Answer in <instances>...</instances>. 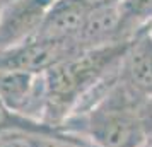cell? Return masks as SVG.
Here are the masks:
<instances>
[{"label": "cell", "instance_id": "obj_1", "mask_svg": "<svg viewBox=\"0 0 152 147\" xmlns=\"http://www.w3.org/2000/svg\"><path fill=\"white\" fill-rule=\"evenodd\" d=\"M147 99L138 98L123 84H113L103 99L87 111L70 116L62 130L91 147H144Z\"/></svg>", "mask_w": 152, "mask_h": 147}, {"label": "cell", "instance_id": "obj_2", "mask_svg": "<svg viewBox=\"0 0 152 147\" xmlns=\"http://www.w3.org/2000/svg\"><path fill=\"white\" fill-rule=\"evenodd\" d=\"M126 43L128 41L80 51L43 74L46 125L62 128L92 89L118 67Z\"/></svg>", "mask_w": 152, "mask_h": 147}, {"label": "cell", "instance_id": "obj_3", "mask_svg": "<svg viewBox=\"0 0 152 147\" xmlns=\"http://www.w3.org/2000/svg\"><path fill=\"white\" fill-rule=\"evenodd\" d=\"M0 101L10 110L45 123V77L43 74L0 70Z\"/></svg>", "mask_w": 152, "mask_h": 147}, {"label": "cell", "instance_id": "obj_4", "mask_svg": "<svg viewBox=\"0 0 152 147\" xmlns=\"http://www.w3.org/2000/svg\"><path fill=\"white\" fill-rule=\"evenodd\" d=\"M118 80L138 98H152V22L128 39L118 63Z\"/></svg>", "mask_w": 152, "mask_h": 147}, {"label": "cell", "instance_id": "obj_5", "mask_svg": "<svg viewBox=\"0 0 152 147\" xmlns=\"http://www.w3.org/2000/svg\"><path fill=\"white\" fill-rule=\"evenodd\" d=\"M53 4L55 0H5L0 9V51L31 39Z\"/></svg>", "mask_w": 152, "mask_h": 147}, {"label": "cell", "instance_id": "obj_6", "mask_svg": "<svg viewBox=\"0 0 152 147\" xmlns=\"http://www.w3.org/2000/svg\"><path fill=\"white\" fill-rule=\"evenodd\" d=\"M89 12L79 0H55L33 38L48 41L75 39Z\"/></svg>", "mask_w": 152, "mask_h": 147}, {"label": "cell", "instance_id": "obj_7", "mask_svg": "<svg viewBox=\"0 0 152 147\" xmlns=\"http://www.w3.org/2000/svg\"><path fill=\"white\" fill-rule=\"evenodd\" d=\"M60 144H79V142L34 132H19V130L0 132V147H56Z\"/></svg>", "mask_w": 152, "mask_h": 147}, {"label": "cell", "instance_id": "obj_8", "mask_svg": "<svg viewBox=\"0 0 152 147\" xmlns=\"http://www.w3.org/2000/svg\"><path fill=\"white\" fill-rule=\"evenodd\" d=\"M87 10H96V9H104V7H113L118 5L120 0H79Z\"/></svg>", "mask_w": 152, "mask_h": 147}, {"label": "cell", "instance_id": "obj_9", "mask_svg": "<svg viewBox=\"0 0 152 147\" xmlns=\"http://www.w3.org/2000/svg\"><path fill=\"white\" fill-rule=\"evenodd\" d=\"M144 118H145V130H147V142H152V98L145 105Z\"/></svg>", "mask_w": 152, "mask_h": 147}, {"label": "cell", "instance_id": "obj_10", "mask_svg": "<svg viewBox=\"0 0 152 147\" xmlns=\"http://www.w3.org/2000/svg\"><path fill=\"white\" fill-rule=\"evenodd\" d=\"M56 147H89V146H82V144H60Z\"/></svg>", "mask_w": 152, "mask_h": 147}, {"label": "cell", "instance_id": "obj_11", "mask_svg": "<svg viewBox=\"0 0 152 147\" xmlns=\"http://www.w3.org/2000/svg\"><path fill=\"white\" fill-rule=\"evenodd\" d=\"M144 147H152V142H147V144H145Z\"/></svg>", "mask_w": 152, "mask_h": 147}, {"label": "cell", "instance_id": "obj_12", "mask_svg": "<svg viewBox=\"0 0 152 147\" xmlns=\"http://www.w3.org/2000/svg\"><path fill=\"white\" fill-rule=\"evenodd\" d=\"M4 2H5V0H0V9H2V5H4Z\"/></svg>", "mask_w": 152, "mask_h": 147}, {"label": "cell", "instance_id": "obj_13", "mask_svg": "<svg viewBox=\"0 0 152 147\" xmlns=\"http://www.w3.org/2000/svg\"><path fill=\"white\" fill-rule=\"evenodd\" d=\"M89 147H91V146H89Z\"/></svg>", "mask_w": 152, "mask_h": 147}]
</instances>
